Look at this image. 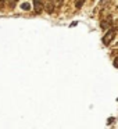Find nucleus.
Segmentation results:
<instances>
[{
    "label": "nucleus",
    "instance_id": "nucleus-1",
    "mask_svg": "<svg viewBox=\"0 0 118 129\" xmlns=\"http://www.w3.org/2000/svg\"><path fill=\"white\" fill-rule=\"evenodd\" d=\"M114 36H115V31H114V29L108 31L106 35H104V38H103V43H104L106 46H108L110 43H111V40L114 39Z\"/></svg>",
    "mask_w": 118,
    "mask_h": 129
},
{
    "label": "nucleus",
    "instance_id": "nucleus-2",
    "mask_svg": "<svg viewBox=\"0 0 118 129\" xmlns=\"http://www.w3.org/2000/svg\"><path fill=\"white\" fill-rule=\"evenodd\" d=\"M34 7H35V11H36V13L42 11V7H43L42 0H34Z\"/></svg>",
    "mask_w": 118,
    "mask_h": 129
},
{
    "label": "nucleus",
    "instance_id": "nucleus-3",
    "mask_svg": "<svg viewBox=\"0 0 118 129\" xmlns=\"http://www.w3.org/2000/svg\"><path fill=\"white\" fill-rule=\"evenodd\" d=\"M53 10H54V3L51 2V0H47V2H46V11L53 13Z\"/></svg>",
    "mask_w": 118,
    "mask_h": 129
},
{
    "label": "nucleus",
    "instance_id": "nucleus-4",
    "mask_svg": "<svg viewBox=\"0 0 118 129\" xmlns=\"http://www.w3.org/2000/svg\"><path fill=\"white\" fill-rule=\"evenodd\" d=\"M110 22H111V20H110V21H101L100 26H101V28H104V29H107V28H110V25H111Z\"/></svg>",
    "mask_w": 118,
    "mask_h": 129
},
{
    "label": "nucleus",
    "instance_id": "nucleus-5",
    "mask_svg": "<svg viewBox=\"0 0 118 129\" xmlns=\"http://www.w3.org/2000/svg\"><path fill=\"white\" fill-rule=\"evenodd\" d=\"M21 7H22V10H25V11H28V10H29V4L28 3H24Z\"/></svg>",
    "mask_w": 118,
    "mask_h": 129
},
{
    "label": "nucleus",
    "instance_id": "nucleus-6",
    "mask_svg": "<svg viewBox=\"0 0 118 129\" xmlns=\"http://www.w3.org/2000/svg\"><path fill=\"white\" fill-rule=\"evenodd\" d=\"M61 4H63V0H57V3H54V6H56V7H60Z\"/></svg>",
    "mask_w": 118,
    "mask_h": 129
},
{
    "label": "nucleus",
    "instance_id": "nucleus-7",
    "mask_svg": "<svg viewBox=\"0 0 118 129\" xmlns=\"http://www.w3.org/2000/svg\"><path fill=\"white\" fill-rule=\"evenodd\" d=\"M82 4H83V0H79V2H76V7H81Z\"/></svg>",
    "mask_w": 118,
    "mask_h": 129
},
{
    "label": "nucleus",
    "instance_id": "nucleus-8",
    "mask_svg": "<svg viewBox=\"0 0 118 129\" xmlns=\"http://www.w3.org/2000/svg\"><path fill=\"white\" fill-rule=\"evenodd\" d=\"M114 65H115V67H117V68H118V57H117V58H115V60H114Z\"/></svg>",
    "mask_w": 118,
    "mask_h": 129
}]
</instances>
